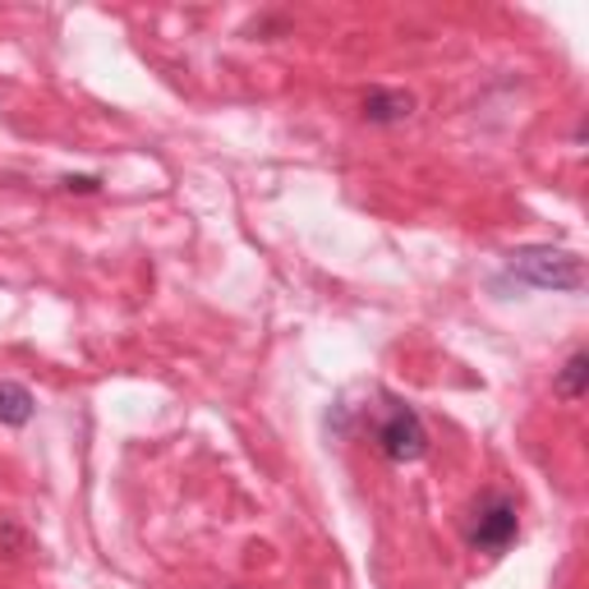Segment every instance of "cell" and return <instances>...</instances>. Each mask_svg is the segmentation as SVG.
I'll list each match as a JSON object with an SVG mask.
<instances>
[{
    "instance_id": "obj_1",
    "label": "cell",
    "mask_w": 589,
    "mask_h": 589,
    "mask_svg": "<svg viewBox=\"0 0 589 589\" xmlns=\"http://www.w3.org/2000/svg\"><path fill=\"white\" fill-rule=\"evenodd\" d=\"M507 272L516 281H526L534 291H585V258L576 249H553V245H526L507 254Z\"/></svg>"
},
{
    "instance_id": "obj_7",
    "label": "cell",
    "mask_w": 589,
    "mask_h": 589,
    "mask_svg": "<svg viewBox=\"0 0 589 589\" xmlns=\"http://www.w3.org/2000/svg\"><path fill=\"white\" fill-rule=\"evenodd\" d=\"M24 549H28V534L19 530V526H10V520H5V526H0V553H5V557H19V553H24Z\"/></svg>"
},
{
    "instance_id": "obj_4",
    "label": "cell",
    "mask_w": 589,
    "mask_h": 589,
    "mask_svg": "<svg viewBox=\"0 0 589 589\" xmlns=\"http://www.w3.org/2000/svg\"><path fill=\"white\" fill-rule=\"evenodd\" d=\"M414 116V97L401 89H374L364 97V120L368 125H405Z\"/></svg>"
},
{
    "instance_id": "obj_6",
    "label": "cell",
    "mask_w": 589,
    "mask_h": 589,
    "mask_svg": "<svg viewBox=\"0 0 589 589\" xmlns=\"http://www.w3.org/2000/svg\"><path fill=\"white\" fill-rule=\"evenodd\" d=\"M585 387H589V355L576 351L572 360L562 364V374H557V397L580 401V397H585Z\"/></svg>"
},
{
    "instance_id": "obj_5",
    "label": "cell",
    "mask_w": 589,
    "mask_h": 589,
    "mask_svg": "<svg viewBox=\"0 0 589 589\" xmlns=\"http://www.w3.org/2000/svg\"><path fill=\"white\" fill-rule=\"evenodd\" d=\"M33 391L24 382H0V424H10V428H24L33 420Z\"/></svg>"
},
{
    "instance_id": "obj_8",
    "label": "cell",
    "mask_w": 589,
    "mask_h": 589,
    "mask_svg": "<svg viewBox=\"0 0 589 589\" xmlns=\"http://www.w3.org/2000/svg\"><path fill=\"white\" fill-rule=\"evenodd\" d=\"M60 185L70 189V193H97V189H102V180H97V176H64Z\"/></svg>"
},
{
    "instance_id": "obj_2",
    "label": "cell",
    "mask_w": 589,
    "mask_h": 589,
    "mask_svg": "<svg viewBox=\"0 0 589 589\" xmlns=\"http://www.w3.org/2000/svg\"><path fill=\"white\" fill-rule=\"evenodd\" d=\"M520 534V511L507 493H488L484 502L474 507V520H470V549L474 553H507Z\"/></svg>"
},
{
    "instance_id": "obj_3",
    "label": "cell",
    "mask_w": 589,
    "mask_h": 589,
    "mask_svg": "<svg viewBox=\"0 0 589 589\" xmlns=\"http://www.w3.org/2000/svg\"><path fill=\"white\" fill-rule=\"evenodd\" d=\"M378 451L387 456V461H397V466H410V461H424V451H428V428L424 420L414 414L410 405H397L387 414V420L378 424Z\"/></svg>"
}]
</instances>
